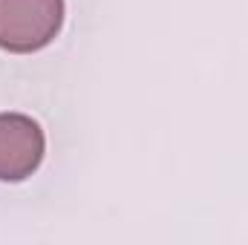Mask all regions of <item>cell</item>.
<instances>
[{
	"instance_id": "6da1fadb",
	"label": "cell",
	"mask_w": 248,
	"mask_h": 245,
	"mask_svg": "<svg viewBox=\"0 0 248 245\" xmlns=\"http://www.w3.org/2000/svg\"><path fill=\"white\" fill-rule=\"evenodd\" d=\"M63 0H0V49L32 55L46 49L63 26Z\"/></svg>"
},
{
	"instance_id": "7a4b0ae2",
	"label": "cell",
	"mask_w": 248,
	"mask_h": 245,
	"mask_svg": "<svg viewBox=\"0 0 248 245\" xmlns=\"http://www.w3.org/2000/svg\"><path fill=\"white\" fill-rule=\"evenodd\" d=\"M46 153L44 127L26 113H0V182L29 179Z\"/></svg>"
}]
</instances>
